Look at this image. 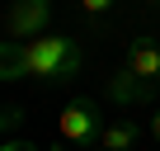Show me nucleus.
<instances>
[{"instance_id": "f257e3e1", "label": "nucleus", "mask_w": 160, "mask_h": 151, "mask_svg": "<svg viewBox=\"0 0 160 151\" xmlns=\"http://www.w3.org/2000/svg\"><path fill=\"white\" fill-rule=\"evenodd\" d=\"M85 71V52L66 33L42 38H0V81H38V85H66Z\"/></svg>"}, {"instance_id": "f03ea898", "label": "nucleus", "mask_w": 160, "mask_h": 151, "mask_svg": "<svg viewBox=\"0 0 160 151\" xmlns=\"http://www.w3.org/2000/svg\"><path fill=\"white\" fill-rule=\"evenodd\" d=\"M160 90V38H132L122 52V66L108 76V95L118 104L151 99Z\"/></svg>"}, {"instance_id": "7ed1b4c3", "label": "nucleus", "mask_w": 160, "mask_h": 151, "mask_svg": "<svg viewBox=\"0 0 160 151\" xmlns=\"http://www.w3.org/2000/svg\"><path fill=\"white\" fill-rule=\"evenodd\" d=\"M57 128H61V142H71V146H99V132L108 123L99 113V99H71L61 109V123Z\"/></svg>"}, {"instance_id": "20e7f679", "label": "nucleus", "mask_w": 160, "mask_h": 151, "mask_svg": "<svg viewBox=\"0 0 160 151\" xmlns=\"http://www.w3.org/2000/svg\"><path fill=\"white\" fill-rule=\"evenodd\" d=\"M52 24V0H10L5 19H0V29H5V38L24 43V38H42Z\"/></svg>"}, {"instance_id": "39448f33", "label": "nucleus", "mask_w": 160, "mask_h": 151, "mask_svg": "<svg viewBox=\"0 0 160 151\" xmlns=\"http://www.w3.org/2000/svg\"><path fill=\"white\" fill-rule=\"evenodd\" d=\"M137 142H141L137 118H113V123L99 132V151H137Z\"/></svg>"}, {"instance_id": "423d86ee", "label": "nucleus", "mask_w": 160, "mask_h": 151, "mask_svg": "<svg viewBox=\"0 0 160 151\" xmlns=\"http://www.w3.org/2000/svg\"><path fill=\"white\" fill-rule=\"evenodd\" d=\"M19 128H24V109H19V104H5V109H0V142L14 137Z\"/></svg>"}, {"instance_id": "0eeeda50", "label": "nucleus", "mask_w": 160, "mask_h": 151, "mask_svg": "<svg viewBox=\"0 0 160 151\" xmlns=\"http://www.w3.org/2000/svg\"><path fill=\"white\" fill-rule=\"evenodd\" d=\"M75 5H80V14H85V19H104V14H113L118 0H75Z\"/></svg>"}, {"instance_id": "6e6552de", "label": "nucleus", "mask_w": 160, "mask_h": 151, "mask_svg": "<svg viewBox=\"0 0 160 151\" xmlns=\"http://www.w3.org/2000/svg\"><path fill=\"white\" fill-rule=\"evenodd\" d=\"M0 151H42V146L28 142V137H5V142H0Z\"/></svg>"}, {"instance_id": "1a4fd4ad", "label": "nucleus", "mask_w": 160, "mask_h": 151, "mask_svg": "<svg viewBox=\"0 0 160 151\" xmlns=\"http://www.w3.org/2000/svg\"><path fill=\"white\" fill-rule=\"evenodd\" d=\"M146 132H151V142H155V146H160V109H155V113H151V123H146Z\"/></svg>"}, {"instance_id": "9d476101", "label": "nucleus", "mask_w": 160, "mask_h": 151, "mask_svg": "<svg viewBox=\"0 0 160 151\" xmlns=\"http://www.w3.org/2000/svg\"><path fill=\"white\" fill-rule=\"evenodd\" d=\"M47 151H61V146H47Z\"/></svg>"}, {"instance_id": "9b49d317", "label": "nucleus", "mask_w": 160, "mask_h": 151, "mask_svg": "<svg viewBox=\"0 0 160 151\" xmlns=\"http://www.w3.org/2000/svg\"><path fill=\"white\" fill-rule=\"evenodd\" d=\"M94 151H99V146H94Z\"/></svg>"}]
</instances>
